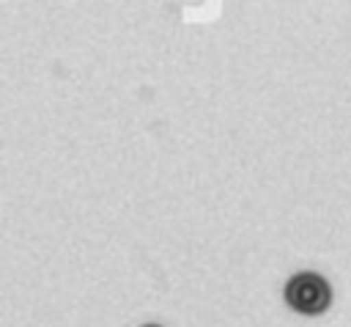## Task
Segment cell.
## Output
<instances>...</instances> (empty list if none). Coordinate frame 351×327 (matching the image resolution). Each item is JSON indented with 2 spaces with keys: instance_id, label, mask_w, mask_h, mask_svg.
Returning <instances> with one entry per match:
<instances>
[{
  "instance_id": "cell-1",
  "label": "cell",
  "mask_w": 351,
  "mask_h": 327,
  "mask_svg": "<svg viewBox=\"0 0 351 327\" xmlns=\"http://www.w3.org/2000/svg\"><path fill=\"white\" fill-rule=\"evenodd\" d=\"M285 302L299 311V313H321L329 302H332V291H329V283L313 272H304V275H296L288 280L285 286Z\"/></svg>"
},
{
  "instance_id": "cell-2",
  "label": "cell",
  "mask_w": 351,
  "mask_h": 327,
  "mask_svg": "<svg viewBox=\"0 0 351 327\" xmlns=\"http://www.w3.org/2000/svg\"><path fill=\"white\" fill-rule=\"evenodd\" d=\"M148 327H154V324H148Z\"/></svg>"
}]
</instances>
